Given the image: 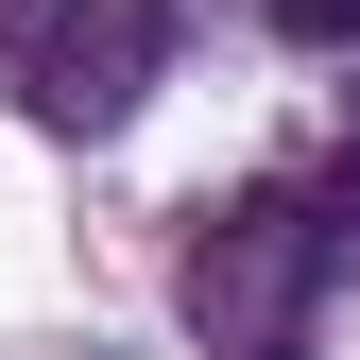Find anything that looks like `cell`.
<instances>
[{"label": "cell", "mask_w": 360, "mask_h": 360, "mask_svg": "<svg viewBox=\"0 0 360 360\" xmlns=\"http://www.w3.org/2000/svg\"><path fill=\"white\" fill-rule=\"evenodd\" d=\"M155 52H172L155 0H69V18H52V120H120Z\"/></svg>", "instance_id": "1"}, {"label": "cell", "mask_w": 360, "mask_h": 360, "mask_svg": "<svg viewBox=\"0 0 360 360\" xmlns=\"http://www.w3.org/2000/svg\"><path fill=\"white\" fill-rule=\"evenodd\" d=\"M275 18H292V34H360V0H275Z\"/></svg>", "instance_id": "2"}, {"label": "cell", "mask_w": 360, "mask_h": 360, "mask_svg": "<svg viewBox=\"0 0 360 360\" xmlns=\"http://www.w3.org/2000/svg\"><path fill=\"white\" fill-rule=\"evenodd\" d=\"M18 18H34V0H0V34H18Z\"/></svg>", "instance_id": "3"}]
</instances>
